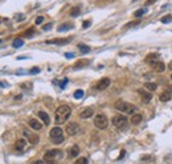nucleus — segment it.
<instances>
[{
    "mask_svg": "<svg viewBox=\"0 0 172 164\" xmlns=\"http://www.w3.org/2000/svg\"><path fill=\"white\" fill-rule=\"evenodd\" d=\"M70 114H72V110H70L69 106H66V105H62V106H60L58 109L56 110V114H54L56 124H62V123H65V122L69 119Z\"/></svg>",
    "mask_w": 172,
    "mask_h": 164,
    "instance_id": "nucleus-1",
    "label": "nucleus"
},
{
    "mask_svg": "<svg viewBox=\"0 0 172 164\" xmlns=\"http://www.w3.org/2000/svg\"><path fill=\"white\" fill-rule=\"evenodd\" d=\"M62 158H64V152L61 150H50V151H47L44 155V160L48 164H54L56 162H60Z\"/></svg>",
    "mask_w": 172,
    "mask_h": 164,
    "instance_id": "nucleus-2",
    "label": "nucleus"
},
{
    "mask_svg": "<svg viewBox=\"0 0 172 164\" xmlns=\"http://www.w3.org/2000/svg\"><path fill=\"white\" fill-rule=\"evenodd\" d=\"M114 106H115V109H117L118 111H122L123 114L132 115V114H135V111H136V107L134 106V105L126 102V101H122V99H118L117 102H115Z\"/></svg>",
    "mask_w": 172,
    "mask_h": 164,
    "instance_id": "nucleus-3",
    "label": "nucleus"
},
{
    "mask_svg": "<svg viewBox=\"0 0 172 164\" xmlns=\"http://www.w3.org/2000/svg\"><path fill=\"white\" fill-rule=\"evenodd\" d=\"M50 139L53 144H60L64 142V135H62L61 127H54L50 130Z\"/></svg>",
    "mask_w": 172,
    "mask_h": 164,
    "instance_id": "nucleus-4",
    "label": "nucleus"
},
{
    "mask_svg": "<svg viewBox=\"0 0 172 164\" xmlns=\"http://www.w3.org/2000/svg\"><path fill=\"white\" fill-rule=\"evenodd\" d=\"M94 124H96V127L99 128V130H105V128H107V126H109L107 117L105 114L96 115V118H94Z\"/></svg>",
    "mask_w": 172,
    "mask_h": 164,
    "instance_id": "nucleus-5",
    "label": "nucleus"
},
{
    "mask_svg": "<svg viewBox=\"0 0 172 164\" xmlns=\"http://www.w3.org/2000/svg\"><path fill=\"white\" fill-rule=\"evenodd\" d=\"M113 124L118 128L126 127V124H127V118L123 117V115H115L113 118Z\"/></svg>",
    "mask_w": 172,
    "mask_h": 164,
    "instance_id": "nucleus-6",
    "label": "nucleus"
},
{
    "mask_svg": "<svg viewBox=\"0 0 172 164\" xmlns=\"http://www.w3.org/2000/svg\"><path fill=\"white\" fill-rule=\"evenodd\" d=\"M23 134H24L25 139L31 143V144H37V143H38V139H40V138H38V135L33 134V132H31L29 130H24Z\"/></svg>",
    "mask_w": 172,
    "mask_h": 164,
    "instance_id": "nucleus-7",
    "label": "nucleus"
},
{
    "mask_svg": "<svg viewBox=\"0 0 172 164\" xmlns=\"http://www.w3.org/2000/svg\"><path fill=\"white\" fill-rule=\"evenodd\" d=\"M78 131H80V126L76 122H70L68 127H66V134L70 135V137H74L76 134H78Z\"/></svg>",
    "mask_w": 172,
    "mask_h": 164,
    "instance_id": "nucleus-8",
    "label": "nucleus"
},
{
    "mask_svg": "<svg viewBox=\"0 0 172 164\" xmlns=\"http://www.w3.org/2000/svg\"><path fill=\"white\" fill-rule=\"evenodd\" d=\"M110 78H102L101 81H98V83L96 85V89L97 90H99V92H102V90H106L109 86H110Z\"/></svg>",
    "mask_w": 172,
    "mask_h": 164,
    "instance_id": "nucleus-9",
    "label": "nucleus"
},
{
    "mask_svg": "<svg viewBox=\"0 0 172 164\" xmlns=\"http://www.w3.org/2000/svg\"><path fill=\"white\" fill-rule=\"evenodd\" d=\"M68 43H70V38H53V40H48L47 44L50 45H66Z\"/></svg>",
    "mask_w": 172,
    "mask_h": 164,
    "instance_id": "nucleus-10",
    "label": "nucleus"
},
{
    "mask_svg": "<svg viewBox=\"0 0 172 164\" xmlns=\"http://www.w3.org/2000/svg\"><path fill=\"white\" fill-rule=\"evenodd\" d=\"M138 93H139V95H140V98H142V101L144 103H148L151 99H152V94L148 93V92H144V90H138Z\"/></svg>",
    "mask_w": 172,
    "mask_h": 164,
    "instance_id": "nucleus-11",
    "label": "nucleus"
},
{
    "mask_svg": "<svg viewBox=\"0 0 172 164\" xmlns=\"http://www.w3.org/2000/svg\"><path fill=\"white\" fill-rule=\"evenodd\" d=\"M93 114H94V110L92 109V107H87V109L81 111V113H80V117L82 118V119H87V118L93 117Z\"/></svg>",
    "mask_w": 172,
    "mask_h": 164,
    "instance_id": "nucleus-12",
    "label": "nucleus"
},
{
    "mask_svg": "<svg viewBox=\"0 0 172 164\" xmlns=\"http://www.w3.org/2000/svg\"><path fill=\"white\" fill-rule=\"evenodd\" d=\"M151 65H152L154 70L157 72V73H163L164 69H166V65H164L163 62H160V61H155L154 64H151Z\"/></svg>",
    "mask_w": 172,
    "mask_h": 164,
    "instance_id": "nucleus-13",
    "label": "nucleus"
},
{
    "mask_svg": "<svg viewBox=\"0 0 172 164\" xmlns=\"http://www.w3.org/2000/svg\"><path fill=\"white\" fill-rule=\"evenodd\" d=\"M28 123H29V127H31V128H33V130H36V131H37V130H41V128H43V124H41L37 119H33V118H32V119L28 121Z\"/></svg>",
    "mask_w": 172,
    "mask_h": 164,
    "instance_id": "nucleus-14",
    "label": "nucleus"
},
{
    "mask_svg": "<svg viewBox=\"0 0 172 164\" xmlns=\"http://www.w3.org/2000/svg\"><path fill=\"white\" fill-rule=\"evenodd\" d=\"M171 98H172V92H170V90L163 92L159 97V99L161 101V102H168V101H171Z\"/></svg>",
    "mask_w": 172,
    "mask_h": 164,
    "instance_id": "nucleus-15",
    "label": "nucleus"
},
{
    "mask_svg": "<svg viewBox=\"0 0 172 164\" xmlns=\"http://www.w3.org/2000/svg\"><path fill=\"white\" fill-rule=\"evenodd\" d=\"M38 118H40V119L44 122L45 126H49V123H50V119H49V115L45 113V111H38Z\"/></svg>",
    "mask_w": 172,
    "mask_h": 164,
    "instance_id": "nucleus-16",
    "label": "nucleus"
},
{
    "mask_svg": "<svg viewBox=\"0 0 172 164\" xmlns=\"http://www.w3.org/2000/svg\"><path fill=\"white\" fill-rule=\"evenodd\" d=\"M25 144H27L25 139H19V140H16V143H15L16 151H24V150H25Z\"/></svg>",
    "mask_w": 172,
    "mask_h": 164,
    "instance_id": "nucleus-17",
    "label": "nucleus"
},
{
    "mask_svg": "<svg viewBox=\"0 0 172 164\" xmlns=\"http://www.w3.org/2000/svg\"><path fill=\"white\" fill-rule=\"evenodd\" d=\"M69 158H77L78 156V153H80V148H78V146H73L72 148H69Z\"/></svg>",
    "mask_w": 172,
    "mask_h": 164,
    "instance_id": "nucleus-18",
    "label": "nucleus"
},
{
    "mask_svg": "<svg viewBox=\"0 0 172 164\" xmlns=\"http://www.w3.org/2000/svg\"><path fill=\"white\" fill-rule=\"evenodd\" d=\"M142 121H143L142 114H132V117H131V123L132 124H139Z\"/></svg>",
    "mask_w": 172,
    "mask_h": 164,
    "instance_id": "nucleus-19",
    "label": "nucleus"
},
{
    "mask_svg": "<svg viewBox=\"0 0 172 164\" xmlns=\"http://www.w3.org/2000/svg\"><path fill=\"white\" fill-rule=\"evenodd\" d=\"M90 64V61L89 60H80V61H77L76 64H74V66L73 68L74 69H80V68H85V66H87Z\"/></svg>",
    "mask_w": 172,
    "mask_h": 164,
    "instance_id": "nucleus-20",
    "label": "nucleus"
},
{
    "mask_svg": "<svg viewBox=\"0 0 172 164\" xmlns=\"http://www.w3.org/2000/svg\"><path fill=\"white\" fill-rule=\"evenodd\" d=\"M157 58H159V54H157V53H151V54H148L146 57V62H148V64H154Z\"/></svg>",
    "mask_w": 172,
    "mask_h": 164,
    "instance_id": "nucleus-21",
    "label": "nucleus"
},
{
    "mask_svg": "<svg viewBox=\"0 0 172 164\" xmlns=\"http://www.w3.org/2000/svg\"><path fill=\"white\" fill-rule=\"evenodd\" d=\"M144 88L148 89L150 92H155V90L157 89V85H156V83H154V82H146L144 83Z\"/></svg>",
    "mask_w": 172,
    "mask_h": 164,
    "instance_id": "nucleus-22",
    "label": "nucleus"
},
{
    "mask_svg": "<svg viewBox=\"0 0 172 164\" xmlns=\"http://www.w3.org/2000/svg\"><path fill=\"white\" fill-rule=\"evenodd\" d=\"M78 49L81 50V53L86 54V53H89L90 52V47H87V45H85V44H78Z\"/></svg>",
    "mask_w": 172,
    "mask_h": 164,
    "instance_id": "nucleus-23",
    "label": "nucleus"
},
{
    "mask_svg": "<svg viewBox=\"0 0 172 164\" xmlns=\"http://www.w3.org/2000/svg\"><path fill=\"white\" fill-rule=\"evenodd\" d=\"M81 13V8L80 7H74V8L70 9V16L72 17H77Z\"/></svg>",
    "mask_w": 172,
    "mask_h": 164,
    "instance_id": "nucleus-24",
    "label": "nucleus"
},
{
    "mask_svg": "<svg viewBox=\"0 0 172 164\" xmlns=\"http://www.w3.org/2000/svg\"><path fill=\"white\" fill-rule=\"evenodd\" d=\"M23 45H24V41L21 40V38H16V40H13V43H12L13 48H21Z\"/></svg>",
    "mask_w": 172,
    "mask_h": 164,
    "instance_id": "nucleus-25",
    "label": "nucleus"
},
{
    "mask_svg": "<svg viewBox=\"0 0 172 164\" xmlns=\"http://www.w3.org/2000/svg\"><path fill=\"white\" fill-rule=\"evenodd\" d=\"M34 33H36V32H34V29H33V28H31V29H28V31H25V32H24L23 36L25 37V38H31V37L34 36Z\"/></svg>",
    "mask_w": 172,
    "mask_h": 164,
    "instance_id": "nucleus-26",
    "label": "nucleus"
},
{
    "mask_svg": "<svg viewBox=\"0 0 172 164\" xmlns=\"http://www.w3.org/2000/svg\"><path fill=\"white\" fill-rule=\"evenodd\" d=\"M70 28H73L72 24H62V25L58 27V32H64V31H68Z\"/></svg>",
    "mask_w": 172,
    "mask_h": 164,
    "instance_id": "nucleus-27",
    "label": "nucleus"
},
{
    "mask_svg": "<svg viewBox=\"0 0 172 164\" xmlns=\"http://www.w3.org/2000/svg\"><path fill=\"white\" fill-rule=\"evenodd\" d=\"M73 95H74V98H76V99H81V98H82V97H83V90H81V89L76 90Z\"/></svg>",
    "mask_w": 172,
    "mask_h": 164,
    "instance_id": "nucleus-28",
    "label": "nucleus"
},
{
    "mask_svg": "<svg viewBox=\"0 0 172 164\" xmlns=\"http://www.w3.org/2000/svg\"><path fill=\"white\" fill-rule=\"evenodd\" d=\"M171 21H172V16L171 15H167V16L161 17V23H163V24H168V23H171Z\"/></svg>",
    "mask_w": 172,
    "mask_h": 164,
    "instance_id": "nucleus-29",
    "label": "nucleus"
},
{
    "mask_svg": "<svg viewBox=\"0 0 172 164\" xmlns=\"http://www.w3.org/2000/svg\"><path fill=\"white\" fill-rule=\"evenodd\" d=\"M142 162H154V156L151 155H146V156H142Z\"/></svg>",
    "mask_w": 172,
    "mask_h": 164,
    "instance_id": "nucleus-30",
    "label": "nucleus"
},
{
    "mask_svg": "<svg viewBox=\"0 0 172 164\" xmlns=\"http://www.w3.org/2000/svg\"><path fill=\"white\" fill-rule=\"evenodd\" d=\"M139 24V20H135V21H132V23H128V24H126L125 25V29H128V28H131V27H135V25H138Z\"/></svg>",
    "mask_w": 172,
    "mask_h": 164,
    "instance_id": "nucleus-31",
    "label": "nucleus"
},
{
    "mask_svg": "<svg viewBox=\"0 0 172 164\" xmlns=\"http://www.w3.org/2000/svg\"><path fill=\"white\" fill-rule=\"evenodd\" d=\"M146 13V9L144 8H140V9H138V11L135 12V17H140V16H143Z\"/></svg>",
    "mask_w": 172,
    "mask_h": 164,
    "instance_id": "nucleus-32",
    "label": "nucleus"
},
{
    "mask_svg": "<svg viewBox=\"0 0 172 164\" xmlns=\"http://www.w3.org/2000/svg\"><path fill=\"white\" fill-rule=\"evenodd\" d=\"M36 25H41V24L44 23V17L43 16H38V17H36Z\"/></svg>",
    "mask_w": 172,
    "mask_h": 164,
    "instance_id": "nucleus-33",
    "label": "nucleus"
},
{
    "mask_svg": "<svg viewBox=\"0 0 172 164\" xmlns=\"http://www.w3.org/2000/svg\"><path fill=\"white\" fill-rule=\"evenodd\" d=\"M37 73H40V68H37V66H34L29 70V74H37Z\"/></svg>",
    "mask_w": 172,
    "mask_h": 164,
    "instance_id": "nucleus-34",
    "label": "nucleus"
},
{
    "mask_svg": "<svg viewBox=\"0 0 172 164\" xmlns=\"http://www.w3.org/2000/svg\"><path fill=\"white\" fill-rule=\"evenodd\" d=\"M74 164H87V159L86 158H81V159L77 160Z\"/></svg>",
    "mask_w": 172,
    "mask_h": 164,
    "instance_id": "nucleus-35",
    "label": "nucleus"
},
{
    "mask_svg": "<svg viewBox=\"0 0 172 164\" xmlns=\"http://www.w3.org/2000/svg\"><path fill=\"white\" fill-rule=\"evenodd\" d=\"M52 27H53V24H52V23H49V24H45V25L43 27V31H49V29H50Z\"/></svg>",
    "mask_w": 172,
    "mask_h": 164,
    "instance_id": "nucleus-36",
    "label": "nucleus"
},
{
    "mask_svg": "<svg viewBox=\"0 0 172 164\" xmlns=\"http://www.w3.org/2000/svg\"><path fill=\"white\" fill-rule=\"evenodd\" d=\"M125 150H122V151H121V153H119V156H118V159L117 160H122V158H123V156H125Z\"/></svg>",
    "mask_w": 172,
    "mask_h": 164,
    "instance_id": "nucleus-37",
    "label": "nucleus"
},
{
    "mask_svg": "<svg viewBox=\"0 0 172 164\" xmlns=\"http://www.w3.org/2000/svg\"><path fill=\"white\" fill-rule=\"evenodd\" d=\"M90 24H92V21H90V20H86V21L83 23V28H89Z\"/></svg>",
    "mask_w": 172,
    "mask_h": 164,
    "instance_id": "nucleus-38",
    "label": "nucleus"
},
{
    "mask_svg": "<svg viewBox=\"0 0 172 164\" xmlns=\"http://www.w3.org/2000/svg\"><path fill=\"white\" fill-rule=\"evenodd\" d=\"M65 57L66 58H73L74 57V53H65Z\"/></svg>",
    "mask_w": 172,
    "mask_h": 164,
    "instance_id": "nucleus-39",
    "label": "nucleus"
},
{
    "mask_svg": "<svg viewBox=\"0 0 172 164\" xmlns=\"http://www.w3.org/2000/svg\"><path fill=\"white\" fill-rule=\"evenodd\" d=\"M156 2V0H147V3H146V4L147 5H150V4H154V3H155Z\"/></svg>",
    "mask_w": 172,
    "mask_h": 164,
    "instance_id": "nucleus-40",
    "label": "nucleus"
},
{
    "mask_svg": "<svg viewBox=\"0 0 172 164\" xmlns=\"http://www.w3.org/2000/svg\"><path fill=\"white\" fill-rule=\"evenodd\" d=\"M32 164H44V160H36V162H33Z\"/></svg>",
    "mask_w": 172,
    "mask_h": 164,
    "instance_id": "nucleus-41",
    "label": "nucleus"
},
{
    "mask_svg": "<svg viewBox=\"0 0 172 164\" xmlns=\"http://www.w3.org/2000/svg\"><path fill=\"white\" fill-rule=\"evenodd\" d=\"M66 82H68V79L65 78V79H64V82H62L61 85H60V86H61V89H64V88H65V83H66Z\"/></svg>",
    "mask_w": 172,
    "mask_h": 164,
    "instance_id": "nucleus-42",
    "label": "nucleus"
},
{
    "mask_svg": "<svg viewBox=\"0 0 172 164\" xmlns=\"http://www.w3.org/2000/svg\"><path fill=\"white\" fill-rule=\"evenodd\" d=\"M2 86H3V88H5V86H8V83H5L4 81H3V82H2Z\"/></svg>",
    "mask_w": 172,
    "mask_h": 164,
    "instance_id": "nucleus-43",
    "label": "nucleus"
},
{
    "mask_svg": "<svg viewBox=\"0 0 172 164\" xmlns=\"http://www.w3.org/2000/svg\"><path fill=\"white\" fill-rule=\"evenodd\" d=\"M170 68H171V69H172V62H171V64H170Z\"/></svg>",
    "mask_w": 172,
    "mask_h": 164,
    "instance_id": "nucleus-44",
    "label": "nucleus"
},
{
    "mask_svg": "<svg viewBox=\"0 0 172 164\" xmlns=\"http://www.w3.org/2000/svg\"><path fill=\"white\" fill-rule=\"evenodd\" d=\"M171 79H172V74H171Z\"/></svg>",
    "mask_w": 172,
    "mask_h": 164,
    "instance_id": "nucleus-45",
    "label": "nucleus"
}]
</instances>
